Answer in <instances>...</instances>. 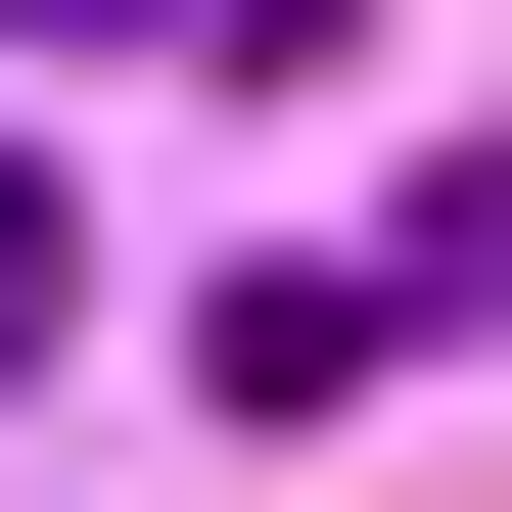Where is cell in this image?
Here are the masks:
<instances>
[{"mask_svg": "<svg viewBox=\"0 0 512 512\" xmlns=\"http://www.w3.org/2000/svg\"><path fill=\"white\" fill-rule=\"evenodd\" d=\"M0 47H326V0H0Z\"/></svg>", "mask_w": 512, "mask_h": 512, "instance_id": "cell-1", "label": "cell"}]
</instances>
